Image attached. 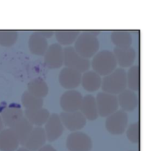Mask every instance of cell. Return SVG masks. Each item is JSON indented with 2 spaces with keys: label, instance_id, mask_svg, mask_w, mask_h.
<instances>
[{
  "label": "cell",
  "instance_id": "obj_10",
  "mask_svg": "<svg viewBox=\"0 0 151 151\" xmlns=\"http://www.w3.org/2000/svg\"><path fill=\"white\" fill-rule=\"evenodd\" d=\"M82 74L73 68L65 67L59 73V82L65 89L73 90L80 85Z\"/></svg>",
  "mask_w": 151,
  "mask_h": 151
},
{
  "label": "cell",
  "instance_id": "obj_13",
  "mask_svg": "<svg viewBox=\"0 0 151 151\" xmlns=\"http://www.w3.org/2000/svg\"><path fill=\"white\" fill-rule=\"evenodd\" d=\"M47 142L45 130L43 127L36 126L33 127L32 131L27 138L23 147L31 151H37L44 146Z\"/></svg>",
  "mask_w": 151,
  "mask_h": 151
},
{
  "label": "cell",
  "instance_id": "obj_19",
  "mask_svg": "<svg viewBox=\"0 0 151 151\" xmlns=\"http://www.w3.org/2000/svg\"><path fill=\"white\" fill-rule=\"evenodd\" d=\"M79 110L86 118L90 121H94L99 115L96 99L91 95L83 97Z\"/></svg>",
  "mask_w": 151,
  "mask_h": 151
},
{
  "label": "cell",
  "instance_id": "obj_33",
  "mask_svg": "<svg viewBox=\"0 0 151 151\" xmlns=\"http://www.w3.org/2000/svg\"><path fill=\"white\" fill-rule=\"evenodd\" d=\"M16 151H31V150H29L27 149V148H25L24 147H21V148H19V149H17V150H16Z\"/></svg>",
  "mask_w": 151,
  "mask_h": 151
},
{
  "label": "cell",
  "instance_id": "obj_25",
  "mask_svg": "<svg viewBox=\"0 0 151 151\" xmlns=\"http://www.w3.org/2000/svg\"><path fill=\"white\" fill-rule=\"evenodd\" d=\"M127 86L133 91L140 89V68L138 65L131 66L127 73Z\"/></svg>",
  "mask_w": 151,
  "mask_h": 151
},
{
  "label": "cell",
  "instance_id": "obj_4",
  "mask_svg": "<svg viewBox=\"0 0 151 151\" xmlns=\"http://www.w3.org/2000/svg\"><path fill=\"white\" fill-rule=\"evenodd\" d=\"M63 64L68 68H73L81 73L88 70L91 66L89 59L81 56L73 47H66L63 49Z\"/></svg>",
  "mask_w": 151,
  "mask_h": 151
},
{
  "label": "cell",
  "instance_id": "obj_22",
  "mask_svg": "<svg viewBox=\"0 0 151 151\" xmlns=\"http://www.w3.org/2000/svg\"><path fill=\"white\" fill-rule=\"evenodd\" d=\"M10 128L12 129V130L16 135L19 141V144L23 146L27 138L32 131L33 125L27 119L26 117L23 116L19 121H16L13 125H12Z\"/></svg>",
  "mask_w": 151,
  "mask_h": 151
},
{
  "label": "cell",
  "instance_id": "obj_9",
  "mask_svg": "<svg viewBox=\"0 0 151 151\" xmlns=\"http://www.w3.org/2000/svg\"><path fill=\"white\" fill-rule=\"evenodd\" d=\"M44 56V62L50 69H58L63 65V49L58 43L48 46Z\"/></svg>",
  "mask_w": 151,
  "mask_h": 151
},
{
  "label": "cell",
  "instance_id": "obj_20",
  "mask_svg": "<svg viewBox=\"0 0 151 151\" xmlns=\"http://www.w3.org/2000/svg\"><path fill=\"white\" fill-rule=\"evenodd\" d=\"M24 115L32 125L41 127L47 121L50 115V111L44 107L26 109Z\"/></svg>",
  "mask_w": 151,
  "mask_h": 151
},
{
  "label": "cell",
  "instance_id": "obj_5",
  "mask_svg": "<svg viewBox=\"0 0 151 151\" xmlns=\"http://www.w3.org/2000/svg\"><path fill=\"white\" fill-rule=\"evenodd\" d=\"M128 123V116L122 110H116L107 116L106 121V130L113 135L122 134L126 130Z\"/></svg>",
  "mask_w": 151,
  "mask_h": 151
},
{
  "label": "cell",
  "instance_id": "obj_7",
  "mask_svg": "<svg viewBox=\"0 0 151 151\" xmlns=\"http://www.w3.org/2000/svg\"><path fill=\"white\" fill-rule=\"evenodd\" d=\"M66 147L69 151H90L92 148V141L86 133L72 132L66 139Z\"/></svg>",
  "mask_w": 151,
  "mask_h": 151
},
{
  "label": "cell",
  "instance_id": "obj_24",
  "mask_svg": "<svg viewBox=\"0 0 151 151\" xmlns=\"http://www.w3.org/2000/svg\"><path fill=\"white\" fill-rule=\"evenodd\" d=\"M27 91L35 96L44 98L48 94L49 87L42 78H36L28 83Z\"/></svg>",
  "mask_w": 151,
  "mask_h": 151
},
{
  "label": "cell",
  "instance_id": "obj_8",
  "mask_svg": "<svg viewBox=\"0 0 151 151\" xmlns=\"http://www.w3.org/2000/svg\"><path fill=\"white\" fill-rule=\"evenodd\" d=\"M62 124L69 130L78 131L83 128L86 124V118L79 110L73 112H62L59 115Z\"/></svg>",
  "mask_w": 151,
  "mask_h": 151
},
{
  "label": "cell",
  "instance_id": "obj_1",
  "mask_svg": "<svg viewBox=\"0 0 151 151\" xmlns=\"http://www.w3.org/2000/svg\"><path fill=\"white\" fill-rule=\"evenodd\" d=\"M97 31H83L80 33L75 41V50L81 56L86 59L93 57L98 52L100 42Z\"/></svg>",
  "mask_w": 151,
  "mask_h": 151
},
{
  "label": "cell",
  "instance_id": "obj_28",
  "mask_svg": "<svg viewBox=\"0 0 151 151\" xmlns=\"http://www.w3.org/2000/svg\"><path fill=\"white\" fill-rule=\"evenodd\" d=\"M19 38V33L16 30H0V45L10 47L13 45Z\"/></svg>",
  "mask_w": 151,
  "mask_h": 151
},
{
  "label": "cell",
  "instance_id": "obj_32",
  "mask_svg": "<svg viewBox=\"0 0 151 151\" xmlns=\"http://www.w3.org/2000/svg\"><path fill=\"white\" fill-rule=\"evenodd\" d=\"M3 127H4V123H3L2 118H1V115H0V131L3 129Z\"/></svg>",
  "mask_w": 151,
  "mask_h": 151
},
{
  "label": "cell",
  "instance_id": "obj_14",
  "mask_svg": "<svg viewBox=\"0 0 151 151\" xmlns=\"http://www.w3.org/2000/svg\"><path fill=\"white\" fill-rule=\"evenodd\" d=\"M119 106L121 107L122 110L130 112L137 109L139 105V97L135 91L125 89L119 93L117 97Z\"/></svg>",
  "mask_w": 151,
  "mask_h": 151
},
{
  "label": "cell",
  "instance_id": "obj_29",
  "mask_svg": "<svg viewBox=\"0 0 151 151\" xmlns=\"http://www.w3.org/2000/svg\"><path fill=\"white\" fill-rule=\"evenodd\" d=\"M126 131L128 139L134 144H138L140 141V124L139 122L132 123Z\"/></svg>",
  "mask_w": 151,
  "mask_h": 151
},
{
  "label": "cell",
  "instance_id": "obj_23",
  "mask_svg": "<svg viewBox=\"0 0 151 151\" xmlns=\"http://www.w3.org/2000/svg\"><path fill=\"white\" fill-rule=\"evenodd\" d=\"M111 39L116 47L125 48L131 47L132 44V36L129 31L114 30L111 34Z\"/></svg>",
  "mask_w": 151,
  "mask_h": 151
},
{
  "label": "cell",
  "instance_id": "obj_6",
  "mask_svg": "<svg viewBox=\"0 0 151 151\" xmlns=\"http://www.w3.org/2000/svg\"><path fill=\"white\" fill-rule=\"evenodd\" d=\"M98 114L102 117H107L116 111L119 107L117 97L111 93L100 92L95 98Z\"/></svg>",
  "mask_w": 151,
  "mask_h": 151
},
{
  "label": "cell",
  "instance_id": "obj_3",
  "mask_svg": "<svg viewBox=\"0 0 151 151\" xmlns=\"http://www.w3.org/2000/svg\"><path fill=\"white\" fill-rule=\"evenodd\" d=\"M91 66L94 72L105 76L116 69L117 63L113 52L104 50L97 52L93 56Z\"/></svg>",
  "mask_w": 151,
  "mask_h": 151
},
{
  "label": "cell",
  "instance_id": "obj_15",
  "mask_svg": "<svg viewBox=\"0 0 151 151\" xmlns=\"http://www.w3.org/2000/svg\"><path fill=\"white\" fill-rule=\"evenodd\" d=\"M113 53L116 58V63L122 68L132 66L137 57L136 50L131 47L125 48L115 47Z\"/></svg>",
  "mask_w": 151,
  "mask_h": 151
},
{
  "label": "cell",
  "instance_id": "obj_2",
  "mask_svg": "<svg viewBox=\"0 0 151 151\" xmlns=\"http://www.w3.org/2000/svg\"><path fill=\"white\" fill-rule=\"evenodd\" d=\"M127 72L125 69L116 68L102 79L101 88L103 92L116 95L126 89Z\"/></svg>",
  "mask_w": 151,
  "mask_h": 151
},
{
  "label": "cell",
  "instance_id": "obj_12",
  "mask_svg": "<svg viewBox=\"0 0 151 151\" xmlns=\"http://www.w3.org/2000/svg\"><path fill=\"white\" fill-rule=\"evenodd\" d=\"M45 133L47 140L52 142L57 140L63 133V125L59 115L53 113L50 115L45 124Z\"/></svg>",
  "mask_w": 151,
  "mask_h": 151
},
{
  "label": "cell",
  "instance_id": "obj_11",
  "mask_svg": "<svg viewBox=\"0 0 151 151\" xmlns=\"http://www.w3.org/2000/svg\"><path fill=\"white\" fill-rule=\"evenodd\" d=\"M83 96L80 92L75 90H69L60 96V105L65 112H73L79 110Z\"/></svg>",
  "mask_w": 151,
  "mask_h": 151
},
{
  "label": "cell",
  "instance_id": "obj_30",
  "mask_svg": "<svg viewBox=\"0 0 151 151\" xmlns=\"http://www.w3.org/2000/svg\"><path fill=\"white\" fill-rule=\"evenodd\" d=\"M37 151H57L52 145L50 144H44V146L41 147V148L38 150Z\"/></svg>",
  "mask_w": 151,
  "mask_h": 151
},
{
  "label": "cell",
  "instance_id": "obj_17",
  "mask_svg": "<svg viewBox=\"0 0 151 151\" xmlns=\"http://www.w3.org/2000/svg\"><path fill=\"white\" fill-rule=\"evenodd\" d=\"M19 144L17 136L10 127L0 131V150L16 151Z\"/></svg>",
  "mask_w": 151,
  "mask_h": 151
},
{
  "label": "cell",
  "instance_id": "obj_18",
  "mask_svg": "<svg viewBox=\"0 0 151 151\" xmlns=\"http://www.w3.org/2000/svg\"><path fill=\"white\" fill-rule=\"evenodd\" d=\"M23 116V110L21 108L20 105L15 103H12L6 107L1 114L3 123L9 127L13 125Z\"/></svg>",
  "mask_w": 151,
  "mask_h": 151
},
{
  "label": "cell",
  "instance_id": "obj_31",
  "mask_svg": "<svg viewBox=\"0 0 151 151\" xmlns=\"http://www.w3.org/2000/svg\"><path fill=\"white\" fill-rule=\"evenodd\" d=\"M41 34L44 36L45 38H49V37H51L54 34V32L52 31H50V30H45V31H40Z\"/></svg>",
  "mask_w": 151,
  "mask_h": 151
},
{
  "label": "cell",
  "instance_id": "obj_16",
  "mask_svg": "<svg viewBox=\"0 0 151 151\" xmlns=\"http://www.w3.org/2000/svg\"><path fill=\"white\" fill-rule=\"evenodd\" d=\"M28 47L32 54L44 56L48 47V41L40 31H35L29 36Z\"/></svg>",
  "mask_w": 151,
  "mask_h": 151
},
{
  "label": "cell",
  "instance_id": "obj_21",
  "mask_svg": "<svg viewBox=\"0 0 151 151\" xmlns=\"http://www.w3.org/2000/svg\"><path fill=\"white\" fill-rule=\"evenodd\" d=\"M81 84L86 91L95 92L101 87V76L94 70H87L81 76Z\"/></svg>",
  "mask_w": 151,
  "mask_h": 151
},
{
  "label": "cell",
  "instance_id": "obj_26",
  "mask_svg": "<svg viewBox=\"0 0 151 151\" xmlns=\"http://www.w3.org/2000/svg\"><path fill=\"white\" fill-rule=\"evenodd\" d=\"M80 33L78 30H58L54 34L60 45L68 46L75 42Z\"/></svg>",
  "mask_w": 151,
  "mask_h": 151
},
{
  "label": "cell",
  "instance_id": "obj_27",
  "mask_svg": "<svg viewBox=\"0 0 151 151\" xmlns=\"http://www.w3.org/2000/svg\"><path fill=\"white\" fill-rule=\"evenodd\" d=\"M22 104L25 109H35L42 107L44 105V99L43 98L34 96L27 90L22 94Z\"/></svg>",
  "mask_w": 151,
  "mask_h": 151
}]
</instances>
